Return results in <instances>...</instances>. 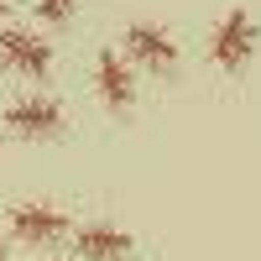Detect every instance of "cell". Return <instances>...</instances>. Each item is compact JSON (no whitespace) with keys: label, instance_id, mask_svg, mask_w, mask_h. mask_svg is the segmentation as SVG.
I'll use <instances>...</instances> for the list:
<instances>
[{"label":"cell","instance_id":"6da1fadb","mask_svg":"<svg viewBox=\"0 0 261 261\" xmlns=\"http://www.w3.org/2000/svg\"><path fill=\"white\" fill-rule=\"evenodd\" d=\"M120 53L130 58V68L136 73H151V79H172L183 68V42L172 27H162V21H130V27L120 32Z\"/></svg>","mask_w":261,"mask_h":261},{"label":"cell","instance_id":"7a4b0ae2","mask_svg":"<svg viewBox=\"0 0 261 261\" xmlns=\"http://www.w3.org/2000/svg\"><path fill=\"white\" fill-rule=\"evenodd\" d=\"M256 47H261V27H256V16L246 6H230L209 27V37H204V53H209V63L220 73H241L246 63L256 58Z\"/></svg>","mask_w":261,"mask_h":261},{"label":"cell","instance_id":"3957f363","mask_svg":"<svg viewBox=\"0 0 261 261\" xmlns=\"http://www.w3.org/2000/svg\"><path fill=\"white\" fill-rule=\"evenodd\" d=\"M0 125L21 141H53L68 125V105L58 94H16L6 110H0Z\"/></svg>","mask_w":261,"mask_h":261},{"label":"cell","instance_id":"277c9868","mask_svg":"<svg viewBox=\"0 0 261 261\" xmlns=\"http://www.w3.org/2000/svg\"><path fill=\"white\" fill-rule=\"evenodd\" d=\"M6 225H11V241H21V246H58V241L73 235L68 209L47 204V199H21V204H11Z\"/></svg>","mask_w":261,"mask_h":261},{"label":"cell","instance_id":"5b68a950","mask_svg":"<svg viewBox=\"0 0 261 261\" xmlns=\"http://www.w3.org/2000/svg\"><path fill=\"white\" fill-rule=\"evenodd\" d=\"M141 73L130 68V58L120 47H99L94 53V99L105 105L110 115H130L136 110V99H141Z\"/></svg>","mask_w":261,"mask_h":261},{"label":"cell","instance_id":"8992f818","mask_svg":"<svg viewBox=\"0 0 261 261\" xmlns=\"http://www.w3.org/2000/svg\"><path fill=\"white\" fill-rule=\"evenodd\" d=\"M0 68L16 73V79L42 84L53 73V42L42 32H32V27H6L0 32Z\"/></svg>","mask_w":261,"mask_h":261},{"label":"cell","instance_id":"52a82bcc","mask_svg":"<svg viewBox=\"0 0 261 261\" xmlns=\"http://www.w3.org/2000/svg\"><path fill=\"white\" fill-rule=\"evenodd\" d=\"M68 241H73L79 261H130L136 256V235L115 220H84V225H73Z\"/></svg>","mask_w":261,"mask_h":261},{"label":"cell","instance_id":"ba28073f","mask_svg":"<svg viewBox=\"0 0 261 261\" xmlns=\"http://www.w3.org/2000/svg\"><path fill=\"white\" fill-rule=\"evenodd\" d=\"M32 11L47 21V27H63V21H73V11H79V0H32Z\"/></svg>","mask_w":261,"mask_h":261},{"label":"cell","instance_id":"9c48e42d","mask_svg":"<svg viewBox=\"0 0 261 261\" xmlns=\"http://www.w3.org/2000/svg\"><path fill=\"white\" fill-rule=\"evenodd\" d=\"M0 261H11V241H6V235H0Z\"/></svg>","mask_w":261,"mask_h":261},{"label":"cell","instance_id":"30bf717a","mask_svg":"<svg viewBox=\"0 0 261 261\" xmlns=\"http://www.w3.org/2000/svg\"><path fill=\"white\" fill-rule=\"evenodd\" d=\"M6 6H11V0H0V16H6Z\"/></svg>","mask_w":261,"mask_h":261},{"label":"cell","instance_id":"8fae6325","mask_svg":"<svg viewBox=\"0 0 261 261\" xmlns=\"http://www.w3.org/2000/svg\"><path fill=\"white\" fill-rule=\"evenodd\" d=\"M53 261H63V256H53Z\"/></svg>","mask_w":261,"mask_h":261}]
</instances>
